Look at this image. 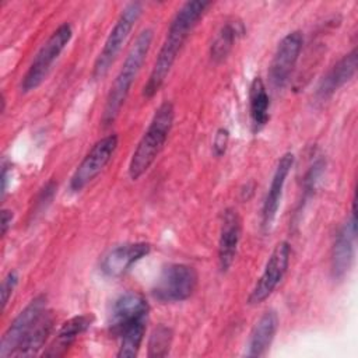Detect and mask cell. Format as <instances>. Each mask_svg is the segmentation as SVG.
<instances>
[{
  "instance_id": "obj_22",
  "label": "cell",
  "mask_w": 358,
  "mask_h": 358,
  "mask_svg": "<svg viewBox=\"0 0 358 358\" xmlns=\"http://www.w3.org/2000/svg\"><path fill=\"white\" fill-rule=\"evenodd\" d=\"M172 343V330L168 326H157L148 340V355L150 357H165L169 352Z\"/></svg>"
},
{
  "instance_id": "obj_4",
  "label": "cell",
  "mask_w": 358,
  "mask_h": 358,
  "mask_svg": "<svg viewBox=\"0 0 358 358\" xmlns=\"http://www.w3.org/2000/svg\"><path fill=\"white\" fill-rule=\"evenodd\" d=\"M175 117L173 105L169 101L162 102L140 138L137 147L133 151V155L129 162V176L133 180H137L143 176L148 168L154 164L157 157L164 148V144L168 140Z\"/></svg>"
},
{
  "instance_id": "obj_21",
  "label": "cell",
  "mask_w": 358,
  "mask_h": 358,
  "mask_svg": "<svg viewBox=\"0 0 358 358\" xmlns=\"http://www.w3.org/2000/svg\"><path fill=\"white\" fill-rule=\"evenodd\" d=\"M53 324L55 317L52 312L46 309V312L42 315V317L38 320V323L34 326L29 334L24 338V341L20 344L13 357H31L38 354V351L43 348L46 340L49 338L53 330Z\"/></svg>"
},
{
  "instance_id": "obj_27",
  "label": "cell",
  "mask_w": 358,
  "mask_h": 358,
  "mask_svg": "<svg viewBox=\"0 0 358 358\" xmlns=\"http://www.w3.org/2000/svg\"><path fill=\"white\" fill-rule=\"evenodd\" d=\"M8 172H11V166L7 164H3L1 169V196L4 197L7 192V182H8Z\"/></svg>"
},
{
  "instance_id": "obj_9",
  "label": "cell",
  "mask_w": 358,
  "mask_h": 358,
  "mask_svg": "<svg viewBox=\"0 0 358 358\" xmlns=\"http://www.w3.org/2000/svg\"><path fill=\"white\" fill-rule=\"evenodd\" d=\"M291 257V245L285 241L275 245L273 249L270 257L267 259V263L264 266V270L259 280L256 281L255 287L252 288L248 303L249 305H257L266 301L273 291L277 288V285L284 278Z\"/></svg>"
},
{
  "instance_id": "obj_7",
  "label": "cell",
  "mask_w": 358,
  "mask_h": 358,
  "mask_svg": "<svg viewBox=\"0 0 358 358\" xmlns=\"http://www.w3.org/2000/svg\"><path fill=\"white\" fill-rule=\"evenodd\" d=\"M143 13V6L138 1H131L124 6L120 15L117 17L113 28L110 29L102 50L99 52L94 69H92V77L94 78H102L109 71L110 66L115 63L116 57L119 56L124 42L127 41L131 29L134 28L136 22L138 21L140 15Z\"/></svg>"
},
{
  "instance_id": "obj_16",
  "label": "cell",
  "mask_w": 358,
  "mask_h": 358,
  "mask_svg": "<svg viewBox=\"0 0 358 358\" xmlns=\"http://www.w3.org/2000/svg\"><path fill=\"white\" fill-rule=\"evenodd\" d=\"M357 71V49H352L347 55H344L320 80L316 98L319 101H326L330 98L338 88L347 84Z\"/></svg>"
},
{
  "instance_id": "obj_15",
  "label": "cell",
  "mask_w": 358,
  "mask_h": 358,
  "mask_svg": "<svg viewBox=\"0 0 358 358\" xmlns=\"http://www.w3.org/2000/svg\"><path fill=\"white\" fill-rule=\"evenodd\" d=\"M242 234V221L235 208H227L222 214L220 241H218V263L221 271H227L236 256L238 245Z\"/></svg>"
},
{
  "instance_id": "obj_14",
  "label": "cell",
  "mask_w": 358,
  "mask_h": 358,
  "mask_svg": "<svg viewBox=\"0 0 358 358\" xmlns=\"http://www.w3.org/2000/svg\"><path fill=\"white\" fill-rule=\"evenodd\" d=\"M294 165V155L285 152L277 162L275 171L273 173L268 192L266 194L263 208H262V227L264 231H268L280 207V200L282 196V189L287 180V176Z\"/></svg>"
},
{
  "instance_id": "obj_13",
  "label": "cell",
  "mask_w": 358,
  "mask_h": 358,
  "mask_svg": "<svg viewBox=\"0 0 358 358\" xmlns=\"http://www.w3.org/2000/svg\"><path fill=\"white\" fill-rule=\"evenodd\" d=\"M150 243L131 242L110 249L101 262V271L110 278L124 275L130 267L150 253Z\"/></svg>"
},
{
  "instance_id": "obj_3",
  "label": "cell",
  "mask_w": 358,
  "mask_h": 358,
  "mask_svg": "<svg viewBox=\"0 0 358 358\" xmlns=\"http://www.w3.org/2000/svg\"><path fill=\"white\" fill-rule=\"evenodd\" d=\"M151 42H152V29L145 28L138 34L133 46L130 48V50L123 62V66H122L120 71L117 73V76L109 90V94L106 96L103 113L101 117V122L105 127L110 126L119 116L120 109L124 105V101L130 92L131 84L136 80L147 55H148Z\"/></svg>"
},
{
  "instance_id": "obj_26",
  "label": "cell",
  "mask_w": 358,
  "mask_h": 358,
  "mask_svg": "<svg viewBox=\"0 0 358 358\" xmlns=\"http://www.w3.org/2000/svg\"><path fill=\"white\" fill-rule=\"evenodd\" d=\"M11 221H13V211L3 208L1 211V235H6L8 228L11 227Z\"/></svg>"
},
{
  "instance_id": "obj_1",
  "label": "cell",
  "mask_w": 358,
  "mask_h": 358,
  "mask_svg": "<svg viewBox=\"0 0 358 358\" xmlns=\"http://www.w3.org/2000/svg\"><path fill=\"white\" fill-rule=\"evenodd\" d=\"M210 1L192 0L186 1L175 14L168 28L166 36L157 55L151 73L143 88L145 98H152L164 85L176 57L180 52L185 41L196 27L197 21L203 17L206 10L210 7Z\"/></svg>"
},
{
  "instance_id": "obj_20",
  "label": "cell",
  "mask_w": 358,
  "mask_h": 358,
  "mask_svg": "<svg viewBox=\"0 0 358 358\" xmlns=\"http://www.w3.org/2000/svg\"><path fill=\"white\" fill-rule=\"evenodd\" d=\"M245 34V27L242 21L232 18L225 21L220 28L215 39L210 48V56L215 63H220L227 59L229 52L234 48V43Z\"/></svg>"
},
{
  "instance_id": "obj_8",
  "label": "cell",
  "mask_w": 358,
  "mask_h": 358,
  "mask_svg": "<svg viewBox=\"0 0 358 358\" xmlns=\"http://www.w3.org/2000/svg\"><path fill=\"white\" fill-rule=\"evenodd\" d=\"M117 134H108L98 140L85 154L70 179V190L80 192L108 165L117 148Z\"/></svg>"
},
{
  "instance_id": "obj_12",
  "label": "cell",
  "mask_w": 358,
  "mask_h": 358,
  "mask_svg": "<svg viewBox=\"0 0 358 358\" xmlns=\"http://www.w3.org/2000/svg\"><path fill=\"white\" fill-rule=\"evenodd\" d=\"M355 236H357V218H355V200H352L350 220L337 232L333 248H331L330 271L334 280H343L351 268V264L354 260Z\"/></svg>"
},
{
  "instance_id": "obj_23",
  "label": "cell",
  "mask_w": 358,
  "mask_h": 358,
  "mask_svg": "<svg viewBox=\"0 0 358 358\" xmlns=\"http://www.w3.org/2000/svg\"><path fill=\"white\" fill-rule=\"evenodd\" d=\"M324 161L323 159H317L316 162H313V165L309 168V171L305 175V180H303V187H305V196L310 194L313 192V189L316 187L317 180L320 179L323 171H324Z\"/></svg>"
},
{
  "instance_id": "obj_10",
  "label": "cell",
  "mask_w": 358,
  "mask_h": 358,
  "mask_svg": "<svg viewBox=\"0 0 358 358\" xmlns=\"http://www.w3.org/2000/svg\"><path fill=\"white\" fill-rule=\"evenodd\" d=\"M46 312V296L43 294L35 296L29 303L15 316L4 331L0 341V357H13L24 338L29 334L42 315Z\"/></svg>"
},
{
  "instance_id": "obj_2",
  "label": "cell",
  "mask_w": 358,
  "mask_h": 358,
  "mask_svg": "<svg viewBox=\"0 0 358 358\" xmlns=\"http://www.w3.org/2000/svg\"><path fill=\"white\" fill-rule=\"evenodd\" d=\"M148 310V302L136 291H127L113 301L109 327L112 334L120 340L117 357H136L138 354L145 334Z\"/></svg>"
},
{
  "instance_id": "obj_6",
  "label": "cell",
  "mask_w": 358,
  "mask_h": 358,
  "mask_svg": "<svg viewBox=\"0 0 358 358\" xmlns=\"http://www.w3.org/2000/svg\"><path fill=\"white\" fill-rule=\"evenodd\" d=\"M199 274L194 267L185 263L165 266L157 277L151 294L162 303L186 301L197 288Z\"/></svg>"
},
{
  "instance_id": "obj_11",
  "label": "cell",
  "mask_w": 358,
  "mask_h": 358,
  "mask_svg": "<svg viewBox=\"0 0 358 358\" xmlns=\"http://www.w3.org/2000/svg\"><path fill=\"white\" fill-rule=\"evenodd\" d=\"M302 45L303 36L301 31H292L280 41L268 69V78L274 88L281 90L288 84L299 59Z\"/></svg>"
},
{
  "instance_id": "obj_25",
  "label": "cell",
  "mask_w": 358,
  "mask_h": 358,
  "mask_svg": "<svg viewBox=\"0 0 358 358\" xmlns=\"http://www.w3.org/2000/svg\"><path fill=\"white\" fill-rule=\"evenodd\" d=\"M228 140H229V131L224 127L218 129L215 136H214V140H213V152L217 157H221L225 152L227 145H228Z\"/></svg>"
},
{
  "instance_id": "obj_17",
  "label": "cell",
  "mask_w": 358,
  "mask_h": 358,
  "mask_svg": "<svg viewBox=\"0 0 358 358\" xmlns=\"http://www.w3.org/2000/svg\"><path fill=\"white\" fill-rule=\"evenodd\" d=\"M278 327V316L274 310H266L253 326L246 343V357H264Z\"/></svg>"
},
{
  "instance_id": "obj_19",
  "label": "cell",
  "mask_w": 358,
  "mask_h": 358,
  "mask_svg": "<svg viewBox=\"0 0 358 358\" xmlns=\"http://www.w3.org/2000/svg\"><path fill=\"white\" fill-rule=\"evenodd\" d=\"M270 99L266 90V85L260 77H255L249 87V110L252 129L255 133L260 131L268 122Z\"/></svg>"
},
{
  "instance_id": "obj_24",
  "label": "cell",
  "mask_w": 358,
  "mask_h": 358,
  "mask_svg": "<svg viewBox=\"0 0 358 358\" xmlns=\"http://www.w3.org/2000/svg\"><path fill=\"white\" fill-rule=\"evenodd\" d=\"M17 284H18V273L13 270L4 277L3 282H1V305H3V309H6L7 302L11 298Z\"/></svg>"
},
{
  "instance_id": "obj_18",
  "label": "cell",
  "mask_w": 358,
  "mask_h": 358,
  "mask_svg": "<svg viewBox=\"0 0 358 358\" xmlns=\"http://www.w3.org/2000/svg\"><path fill=\"white\" fill-rule=\"evenodd\" d=\"M92 320H94L92 315H77L69 319L67 322H64L59 329L53 344L48 347L43 355L46 357L63 355L69 350V347L76 341V338L90 329V326L92 324Z\"/></svg>"
},
{
  "instance_id": "obj_5",
  "label": "cell",
  "mask_w": 358,
  "mask_h": 358,
  "mask_svg": "<svg viewBox=\"0 0 358 358\" xmlns=\"http://www.w3.org/2000/svg\"><path fill=\"white\" fill-rule=\"evenodd\" d=\"M73 36V28L69 22L59 25L48 41L41 46L35 57L32 59L27 73L21 80V91L29 92L36 90L46 78L53 63L57 60L60 53L69 45Z\"/></svg>"
}]
</instances>
